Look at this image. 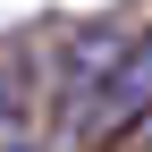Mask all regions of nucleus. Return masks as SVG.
<instances>
[{
	"instance_id": "3",
	"label": "nucleus",
	"mask_w": 152,
	"mask_h": 152,
	"mask_svg": "<svg viewBox=\"0 0 152 152\" xmlns=\"http://www.w3.org/2000/svg\"><path fill=\"white\" fill-rule=\"evenodd\" d=\"M0 152H42V135L34 127H0Z\"/></svg>"
},
{
	"instance_id": "1",
	"label": "nucleus",
	"mask_w": 152,
	"mask_h": 152,
	"mask_svg": "<svg viewBox=\"0 0 152 152\" xmlns=\"http://www.w3.org/2000/svg\"><path fill=\"white\" fill-rule=\"evenodd\" d=\"M144 102H152V34H135L127 59L110 68L85 102H76V135H85V144H118L127 127L144 118Z\"/></svg>"
},
{
	"instance_id": "5",
	"label": "nucleus",
	"mask_w": 152,
	"mask_h": 152,
	"mask_svg": "<svg viewBox=\"0 0 152 152\" xmlns=\"http://www.w3.org/2000/svg\"><path fill=\"white\" fill-rule=\"evenodd\" d=\"M127 135H135V144L152 152V102H144V118H135V127H127Z\"/></svg>"
},
{
	"instance_id": "2",
	"label": "nucleus",
	"mask_w": 152,
	"mask_h": 152,
	"mask_svg": "<svg viewBox=\"0 0 152 152\" xmlns=\"http://www.w3.org/2000/svg\"><path fill=\"white\" fill-rule=\"evenodd\" d=\"M127 42H135V34H118V26H85V34H76V42H68V102H85L93 76H110L127 59Z\"/></svg>"
},
{
	"instance_id": "4",
	"label": "nucleus",
	"mask_w": 152,
	"mask_h": 152,
	"mask_svg": "<svg viewBox=\"0 0 152 152\" xmlns=\"http://www.w3.org/2000/svg\"><path fill=\"white\" fill-rule=\"evenodd\" d=\"M17 118V93H9V59H0V127Z\"/></svg>"
}]
</instances>
